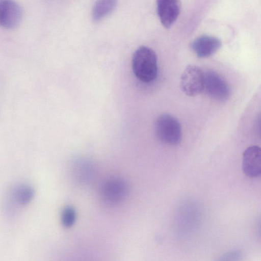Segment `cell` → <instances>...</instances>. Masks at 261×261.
<instances>
[{
	"instance_id": "obj_3",
	"label": "cell",
	"mask_w": 261,
	"mask_h": 261,
	"mask_svg": "<svg viewBox=\"0 0 261 261\" xmlns=\"http://www.w3.org/2000/svg\"><path fill=\"white\" fill-rule=\"evenodd\" d=\"M204 72L199 67L188 65L183 71L180 78L182 91L189 96H195L203 91Z\"/></svg>"
},
{
	"instance_id": "obj_2",
	"label": "cell",
	"mask_w": 261,
	"mask_h": 261,
	"mask_svg": "<svg viewBox=\"0 0 261 261\" xmlns=\"http://www.w3.org/2000/svg\"><path fill=\"white\" fill-rule=\"evenodd\" d=\"M154 130L158 139L165 144L177 145L181 140L180 124L176 118L170 114H164L157 118Z\"/></svg>"
},
{
	"instance_id": "obj_1",
	"label": "cell",
	"mask_w": 261,
	"mask_h": 261,
	"mask_svg": "<svg viewBox=\"0 0 261 261\" xmlns=\"http://www.w3.org/2000/svg\"><path fill=\"white\" fill-rule=\"evenodd\" d=\"M132 69L136 77L143 83L154 81L158 74L157 57L150 48L142 46L134 53Z\"/></svg>"
},
{
	"instance_id": "obj_9",
	"label": "cell",
	"mask_w": 261,
	"mask_h": 261,
	"mask_svg": "<svg viewBox=\"0 0 261 261\" xmlns=\"http://www.w3.org/2000/svg\"><path fill=\"white\" fill-rule=\"evenodd\" d=\"M221 46V41L217 38L202 35L195 39L191 47L199 58H206L214 54Z\"/></svg>"
},
{
	"instance_id": "obj_5",
	"label": "cell",
	"mask_w": 261,
	"mask_h": 261,
	"mask_svg": "<svg viewBox=\"0 0 261 261\" xmlns=\"http://www.w3.org/2000/svg\"><path fill=\"white\" fill-rule=\"evenodd\" d=\"M128 191L127 183L122 179L115 177L109 179L102 184L100 195L107 203L116 204L125 198Z\"/></svg>"
},
{
	"instance_id": "obj_12",
	"label": "cell",
	"mask_w": 261,
	"mask_h": 261,
	"mask_svg": "<svg viewBox=\"0 0 261 261\" xmlns=\"http://www.w3.org/2000/svg\"><path fill=\"white\" fill-rule=\"evenodd\" d=\"M76 212L71 206H67L63 209L61 215L62 225L65 227L72 226L76 220Z\"/></svg>"
},
{
	"instance_id": "obj_6",
	"label": "cell",
	"mask_w": 261,
	"mask_h": 261,
	"mask_svg": "<svg viewBox=\"0 0 261 261\" xmlns=\"http://www.w3.org/2000/svg\"><path fill=\"white\" fill-rule=\"evenodd\" d=\"M22 11L13 0H0V25L6 29H13L20 23Z\"/></svg>"
},
{
	"instance_id": "obj_8",
	"label": "cell",
	"mask_w": 261,
	"mask_h": 261,
	"mask_svg": "<svg viewBox=\"0 0 261 261\" xmlns=\"http://www.w3.org/2000/svg\"><path fill=\"white\" fill-rule=\"evenodd\" d=\"M157 12L162 24L169 28L180 13V0H157Z\"/></svg>"
},
{
	"instance_id": "obj_7",
	"label": "cell",
	"mask_w": 261,
	"mask_h": 261,
	"mask_svg": "<svg viewBox=\"0 0 261 261\" xmlns=\"http://www.w3.org/2000/svg\"><path fill=\"white\" fill-rule=\"evenodd\" d=\"M242 169L247 176L255 178L260 176L261 151L259 146L248 147L243 154Z\"/></svg>"
},
{
	"instance_id": "obj_4",
	"label": "cell",
	"mask_w": 261,
	"mask_h": 261,
	"mask_svg": "<svg viewBox=\"0 0 261 261\" xmlns=\"http://www.w3.org/2000/svg\"><path fill=\"white\" fill-rule=\"evenodd\" d=\"M203 91L212 98L220 101L226 100L230 94L225 81L217 72L213 70L204 72Z\"/></svg>"
},
{
	"instance_id": "obj_11",
	"label": "cell",
	"mask_w": 261,
	"mask_h": 261,
	"mask_svg": "<svg viewBox=\"0 0 261 261\" xmlns=\"http://www.w3.org/2000/svg\"><path fill=\"white\" fill-rule=\"evenodd\" d=\"M35 195L34 189L28 185H21L16 188L13 193L15 201L19 204L24 205L30 202Z\"/></svg>"
},
{
	"instance_id": "obj_10",
	"label": "cell",
	"mask_w": 261,
	"mask_h": 261,
	"mask_svg": "<svg viewBox=\"0 0 261 261\" xmlns=\"http://www.w3.org/2000/svg\"><path fill=\"white\" fill-rule=\"evenodd\" d=\"M117 0H97L92 10V18L97 21L110 14L116 8Z\"/></svg>"
}]
</instances>
